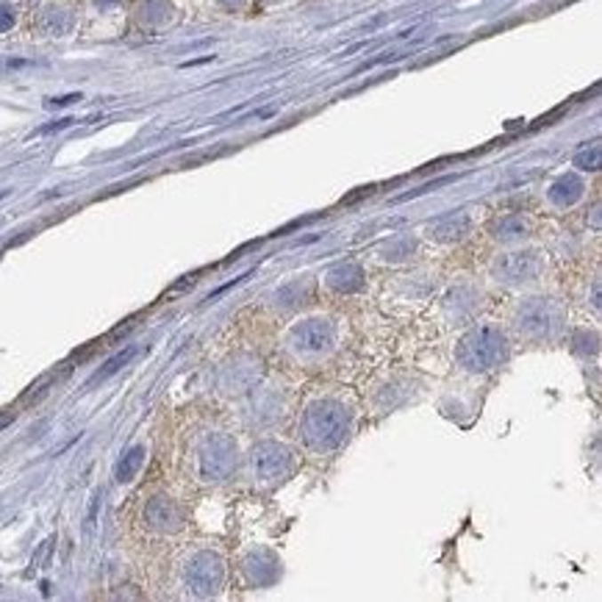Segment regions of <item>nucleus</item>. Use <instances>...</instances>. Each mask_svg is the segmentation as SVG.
<instances>
[{
  "mask_svg": "<svg viewBox=\"0 0 602 602\" xmlns=\"http://www.w3.org/2000/svg\"><path fill=\"white\" fill-rule=\"evenodd\" d=\"M53 381H56V375H44L42 381H36V383L26 391V395H22V403L31 405V403H36L39 397H44V395H48V391H51V383H53Z\"/></svg>",
  "mask_w": 602,
  "mask_h": 602,
  "instance_id": "obj_19",
  "label": "nucleus"
},
{
  "mask_svg": "<svg viewBox=\"0 0 602 602\" xmlns=\"http://www.w3.org/2000/svg\"><path fill=\"white\" fill-rule=\"evenodd\" d=\"M14 22H17V14H14V9H12L9 4H0V34L12 31V28H14Z\"/></svg>",
  "mask_w": 602,
  "mask_h": 602,
  "instance_id": "obj_20",
  "label": "nucleus"
},
{
  "mask_svg": "<svg viewBox=\"0 0 602 602\" xmlns=\"http://www.w3.org/2000/svg\"><path fill=\"white\" fill-rule=\"evenodd\" d=\"M574 167H577V170H583V173H597V170L602 167V148H599V142H591L589 148L577 150V156H574Z\"/></svg>",
  "mask_w": 602,
  "mask_h": 602,
  "instance_id": "obj_17",
  "label": "nucleus"
},
{
  "mask_svg": "<svg viewBox=\"0 0 602 602\" xmlns=\"http://www.w3.org/2000/svg\"><path fill=\"white\" fill-rule=\"evenodd\" d=\"M145 467V447L142 445H136V447H131L123 458H120V464H117V480L120 483H131L136 475H139V470Z\"/></svg>",
  "mask_w": 602,
  "mask_h": 602,
  "instance_id": "obj_15",
  "label": "nucleus"
},
{
  "mask_svg": "<svg viewBox=\"0 0 602 602\" xmlns=\"http://www.w3.org/2000/svg\"><path fill=\"white\" fill-rule=\"evenodd\" d=\"M455 356L470 373H489L508 358V339L497 325H478L461 339Z\"/></svg>",
  "mask_w": 602,
  "mask_h": 602,
  "instance_id": "obj_2",
  "label": "nucleus"
},
{
  "mask_svg": "<svg viewBox=\"0 0 602 602\" xmlns=\"http://www.w3.org/2000/svg\"><path fill=\"white\" fill-rule=\"evenodd\" d=\"M95 4L106 9V6H117V4H120V0H95Z\"/></svg>",
  "mask_w": 602,
  "mask_h": 602,
  "instance_id": "obj_23",
  "label": "nucleus"
},
{
  "mask_svg": "<svg viewBox=\"0 0 602 602\" xmlns=\"http://www.w3.org/2000/svg\"><path fill=\"white\" fill-rule=\"evenodd\" d=\"M328 284H331L336 292H344V294L358 292V289L364 286V269H361L358 264H353V261L339 264V267H333V269L328 272Z\"/></svg>",
  "mask_w": 602,
  "mask_h": 602,
  "instance_id": "obj_12",
  "label": "nucleus"
},
{
  "mask_svg": "<svg viewBox=\"0 0 602 602\" xmlns=\"http://www.w3.org/2000/svg\"><path fill=\"white\" fill-rule=\"evenodd\" d=\"M544 256L539 250H519V253H508L494 264V277L500 284L508 286H519V284H530L544 272Z\"/></svg>",
  "mask_w": 602,
  "mask_h": 602,
  "instance_id": "obj_6",
  "label": "nucleus"
},
{
  "mask_svg": "<svg viewBox=\"0 0 602 602\" xmlns=\"http://www.w3.org/2000/svg\"><path fill=\"white\" fill-rule=\"evenodd\" d=\"M170 14H173L170 0H142V6H139V20L150 28L165 26V22L170 20Z\"/></svg>",
  "mask_w": 602,
  "mask_h": 602,
  "instance_id": "obj_14",
  "label": "nucleus"
},
{
  "mask_svg": "<svg viewBox=\"0 0 602 602\" xmlns=\"http://www.w3.org/2000/svg\"><path fill=\"white\" fill-rule=\"evenodd\" d=\"M14 416H17V411H12V408H4V411H0V430H4L6 425H12V422H14Z\"/></svg>",
  "mask_w": 602,
  "mask_h": 602,
  "instance_id": "obj_21",
  "label": "nucleus"
},
{
  "mask_svg": "<svg viewBox=\"0 0 602 602\" xmlns=\"http://www.w3.org/2000/svg\"><path fill=\"white\" fill-rule=\"evenodd\" d=\"M44 31H51V34H64L67 31V26H69V17L61 12V9H51L48 14H44Z\"/></svg>",
  "mask_w": 602,
  "mask_h": 602,
  "instance_id": "obj_18",
  "label": "nucleus"
},
{
  "mask_svg": "<svg viewBox=\"0 0 602 602\" xmlns=\"http://www.w3.org/2000/svg\"><path fill=\"white\" fill-rule=\"evenodd\" d=\"M145 525L150 530H158V534H175L183 525V514L170 497H153L145 505Z\"/></svg>",
  "mask_w": 602,
  "mask_h": 602,
  "instance_id": "obj_9",
  "label": "nucleus"
},
{
  "mask_svg": "<svg viewBox=\"0 0 602 602\" xmlns=\"http://www.w3.org/2000/svg\"><path fill=\"white\" fill-rule=\"evenodd\" d=\"M225 564L217 552H197L187 566V583L197 597H212L220 591Z\"/></svg>",
  "mask_w": 602,
  "mask_h": 602,
  "instance_id": "obj_8",
  "label": "nucleus"
},
{
  "mask_svg": "<svg viewBox=\"0 0 602 602\" xmlns=\"http://www.w3.org/2000/svg\"><path fill=\"white\" fill-rule=\"evenodd\" d=\"M250 467H253V475L264 483H275V480H284L292 467H294V458L292 453L277 445V442H261L253 447L250 453Z\"/></svg>",
  "mask_w": 602,
  "mask_h": 602,
  "instance_id": "obj_7",
  "label": "nucleus"
},
{
  "mask_svg": "<svg viewBox=\"0 0 602 602\" xmlns=\"http://www.w3.org/2000/svg\"><path fill=\"white\" fill-rule=\"evenodd\" d=\"M527 234V222L522 217H502L494 228V237L497 242H519L522 237Z\"/></svg>",
  "mask_w": 602,
  "mask_h": 602,
  "instance_id": "obj_16",
  "label": "nucleus"
},
{
  "mask_svg": "<svg viewBox=\"0 0 602 602\" xmlns=\"http://www.w3.org/2000/svg\"><path fill=\"white\" fill-rule=\"evenodd\" d=\"M547 197H550V203L561 205V208L574 205L577 200L583 197V181L577 178V175H561V178L550 187Z\"/></svg>",
  "mask_w": 602,
  "mask_h": 602,
  "instance_id": "obj_11",
  "label": "nucleus"
},
{
  "mask_svg": "<svg viewBox=\"0 0 602 602\" xmlns=\"http://www.w3.org/2000/svg\"><path fill=\"white\" fill-rule=\"evenodd\" d=\"M300 433H303V442L314 453H331L350 433V413L336 400H319L309 405Z\"/></svg>",
  "mask_w": 602,
  "mask_h": 602,
  "instance_id": "obj_1",
  "label": "nucleus"
},
{
  "mask_svg": "<svg viewBox=\"0 0 602 602\" xmlns=\"http://www.w3.org/2000/svg\"><path fill=\"white\" fill-rule=\"evenodd\" d=\"M133 356H136V344H128V347H123L120 353H114V356H111V358H108V361H106V364H103V366L98 369V373L89 378V386H95V383H103L106 378L117 375L123 366H128V364H131V358H133Z\"/></svg>",
  "mask_w": 602,
  "mask_h": 602,
  "instance_id": "obj_13",
  "label": "nucleus"
},
{
  "mask_svg": "<svg viewBox=\"0 0 602 602\" xmlns=\"http://www.w3.org/2000/svg\"><path fill=\"white\" fill-rule=\"evenodd\" d=\"M81 100V95H69V98H59V100H51V106H67V103H76Z\"/></svg>",
  "mask_w": 602,
  "mask_h": 602,
  "instance_id": "obj_22",
  "label": "nucleus"
},
{
  "mask_svg": "<svg viewBox=\"0 0 602 602\" xmlns=\"http://www.w3.org/2000/svg\"><path fill=\"white\" fill-rule=\"evenodd\" d=\"M237 467V445L228 436L214 433L200 447V478L208 483L225 480Z\"/></svg>",
  "mask_w": 602,
  "mask_h": 602,
  "instance_id": "obj_4",
  "label": "nucleus"
},
{
  "mask_svg": "<svg viewBox=\"0 0 602 602\" xmlns=\"http://www.w3.org/2000/svg\"><path fill=\"white\" fill-rule=\"evenodd\" d=\"M470 217L467 214H450V217H442L430 225V237L438 239V242H458L470 234Z\"/></svg>",
  "mask_w": 602,
  "mask_h": 602,
  "instance_id": "obj_10",
  "label": "nucleus"
},
{
  "mask_svg": "<svg viewBox=\"0 0 602 602\" xmlns=\"http://www.w3.org/2000/svg\"><path fill=\"white\" fill-rule=\"evenodd\" d=\"M336 341V328L331 319H322V317H314V319H306L300 322V325L292 328V336H289V344L297 356H322L328 353Z\"/></svg>",
  "mask_w": 602,
  "mask_h": 602,
  "instance_id": "obj_5",
  "label": "nucleus"
},
{
  "mask_svg": "<svg viewBox=\"0 0 602 602\" xmlns=\"http://www.w3.org/2000/svg\"><path fill=\"white\" fill-rule=\"evenodd\" d=\"M564 322L561 306L550 297H534L517 311V328L530 339H550L558 333Z\"/></svg>",
  "mask_w": 602,
  "mask_h": 602,
  "instance_id": "obj_3",
  "label": "nucleus"
}]
</instances>
